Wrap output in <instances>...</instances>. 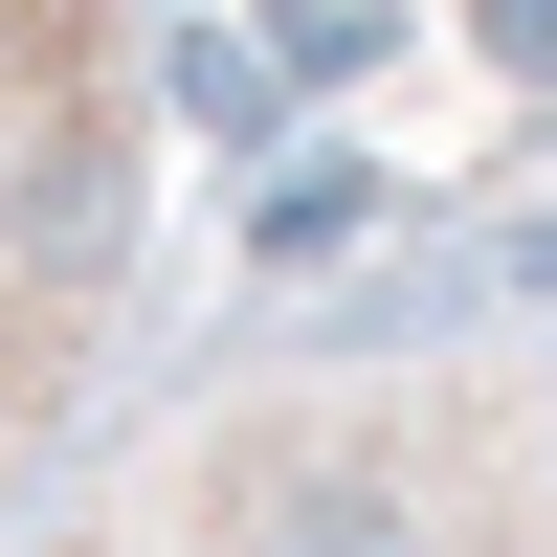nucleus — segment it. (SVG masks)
<instances>
[{"label": "nucleus", "instance_id": "f257e3e1", "mask_svg": "<svg viewBox=\"0 0 557 557\" xmlns=\"http://www.w3.org/2000/svg\"><path fill=\"white\" fill-rule=\"evenodd\" d=\"M134 246V112L89 67V23H0V469L45 446V380L112 312Z\"/></svg>", "mask_w": 557, "mask_h": 557}]
</instances>
